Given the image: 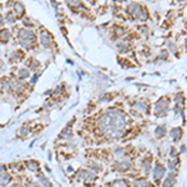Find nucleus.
<instances>
[{
	"label": "nucleus",
	"mask_w": 187,
	"mask_h": 187,
	"mask_svg": "<svg viewBox=\"0 0 187 187\" xmlns=\"http://www.w3.org/2000/svg\"><path fill=\"white\" fill-rule=\"evenodd\" d=\"M39 180H40V182H41L45 187H51V183L49 182V180H48L44 175H39Z\"/></svg>",
	"instance_id": "9"
},
{
	"label": "nucleus",
	"mask_w": 187,
	"mask_h": 187,
	"mask_svg": "<svg viewBox=\"0 0 187 187\" xmlns=\"http://www.w3.org/2000/svg\"><path fill=\"white\" fill-rule=\"evenodd\" d=\"M9 181H10V176H9L8 173H5V172H2V173H0V186H5V185H8Z\"/></svg>",
	"instance_id": "6"
},
{
	"label": "nucleus",
	"mask_w": 187,
	"mask_h": 187,
	"mask_svg": "<svg viewBox=\"0 0 187 187\" xmlns=\"http://www.w3.org/2000/svg\"><path fill=\"white\" fill-rule=\"evenodd\" d=\"M10 187H23V186H20V185H13V186H10Z\"/></svg>",
	"instance_id": "18"
},
{
	"label": "nucleus",
	"mask_w": 187,
	"mask_h": 187,
	"mask_svg": "<svg viewBox=\"0 0 187 187\" xmlns=\"http://www.w3.org/2000/svg\"><path fill=\"white\" fill-rule=\"evenodd\" d=\"M19 41L25 48L33 45V43H34V34H33V31L26 30V29L20 30V33H19Z\"/></svg>",
	"instance_id": "2"
},
{
	"label": "nucleus",
	"mask_w": 187,
	"mask_h": 187,
	"mask_svg": "<svg viewBox=\"0 0 187 187\" xmlns=\"http://www.w3.org/2000/svg\"><path fill=\"white\" fill-rule=\"evenodd\" d=\"M14 8H15V13L18 14V15H23L24 14V7H23V4H20V3H15L14 4Z\"/></svg>",
	"instance_id": "8"
},
{
	"label": "nucleus",
	"mask_w": 187,
	"mask_h": 187,
	"mask_svg": "<svg viewBox=\"0 0 187 187\" xmlns=\"http://www.w3.org/2000/svg\"><path fill=\"white\" fill-rule=\"evenodd\" d=\"M2 172H4V166L0 165V173H2Z\"/></svg>",
	"instance_id": "17"
},
{
	"label": "nucleus",
	"mask_w": 187,
	"mask_h": 187,
	"mask_svg": "<svg viewBox=\"0 0 187 187\" xmlns=\"http://www.w3.org/2000/svg\"><path fill=\"white\" fill-rule=\"evenodd\" d=\"M26 166H28V168H29L30 171H33V172H38V171H39V163H38L36 161H34V160L26 161Z\"/></svg>",
	"instance_id": "5"
},
{
	"label": "nucleus",
	"mask_w": 187,
	"mask_h": 187,
	"mask_svg": "<svg viewBox=\"0 0 187 187\" xmlns=\"http://www.w3.org/2000/svg\"><path fill=\"white\" fill-rule=\"evenodd\" d=\"M8 20H9V23H14V15L13 14H8Z\"/></svg>",
	"instance_id": "13"
},
{
	"label": "nucleus",
	"mask_w": 187,
	"mask_h": 187,
	"mask_svg": "<svg viewBox=\"0 0 187 187\" xmlns=\"http://www.w3.org/2000/svg\"><path fill=\"white\" fill-rule=\"evenodd\" d=\"M40 41H41V45H43V46L49 48L50 44H51V36H50L46 31H41V34H40Z\"/></svg>",
	"instance_id": "3"
},
{
	"label": "nucleus",
	"mask_w": 187,
	"mask_h": 187,
	"mask_svg": "<svg viewBox=\"0 0 187 187\" xmlns=\"http://www.w3.org/2000/svg\"><path fill=\"white\" fill-rule=\"evenodd\" d=\"M3 23V18H2V15H0V24Z\"/></svg>",
	"instance_id": "19"
},
{
	"label": "nucleus",
	"mask_w": 187,
	"mask_h": 187,
	"mask_svg": "<svg viewBox=\"0 0 187 187\" xmlns=\"http://www.w3.org/2000/svg\"><path fill=\"white\" fill-rule=\"evenodd\" d=\"M21 131H23V132H21V135H23V136H25V135L28 134V132H26V127H23V129H21Z\"/></svg>",
	"instance_id": "15"
},
{
	"label": "nucleus",
	"mask_w": 187,
	"mask_h": 187,
	"mask_svg": "<svg viewBox=\"0 0 187 187\" xmlns=\"http://www.w3.org/2000/svg\"><path fill=\"white\" fill-rule=\"evenodd\" d=\"M111 187H129V185L125 180H117L111 185Z\"/></svg>",
	"instance_id": "7"
},
{
	"label": "nucleus",
	"mask_w": 187,
	"mask_h": 187,
	"mask_svg": "<svg viewBox=\"0 0 187 187\" xmlns=\"http://www.w3.org/2000/svg\"><path fill=\"white\" fill-rule=\"evenodd\" d=\"M28 76H29V71H28V70L23 69V70L19 71V77H20V79H25V77H28Z\"/></svg>",
	"instance_id": "11"
},
{
	"label": "nucleus",
	"mask_w": 187,
	"mask_h": 187,
	"mask_svg": "<svg viewBox=\"0 0 187 187\" xmlns=\"http://www.w3.org/2000/svg\"><path fill=\"white\" fill-rule=\"evenodd\" d=\"M129 166H130V165H129L127 162H126V163H117V165H116V167H119V168H120L121 171H124V170H126V168H127Z\"/></svg>",
	"instance_id": "12"
},
{
	"label": "nucleus",
	"mask_w": 187,
	"mask_h": 187,
	"mask_svg": "<svg viewBox=\"0 0 187 187\" xmlns=\"http://www.w3.org/2000/svg\"><path fill=\"white\" fill-rule=\"evenodd\" d=\"M79 177L86 181H94L95 180V173L91 172V171H81L79 172Z\"/></svg>",
	"instance_id": "4"
},
{
	"label": "nucleus",
	"mask_w": 187,
	"mask_h": 187,
	"mask_svg": "<svg viewBox=\"0 0 187 187\" xmlns=\"http://www.w3.org/2000/svg\"><path fill=\"white\" fill-rule=\"evenodd\" d=\"M36 79H38V75H35V76H34V77H33V80H31V82H33V84H34V82H35V81H36Z\"/></svg>",
	"instance_id": "16"
},
{
	"label": "nucleus",
	"mask_w": 187,
	"mask_h": 187,
	"mask_svg": "<svg viewBox=\"0 0 187 187\" xmlns=\"http://www.w3.org/2000/svg\"><path fill=\"white\" fill-rule=\"evenodd\" d=\"M99 125L105 134L110 136H116L124 129V120L122 117L120 119V114L117 112H107L100 119Z\"/></svg>",
	"instance_id": "1"
},
{
	"label": "nucleus",
	"mask_w": 187,
	"mask_h": 187,
	"mask_svg": "<svg viewBox=\"0 0 187 187\" xmlns=\"http://www.w3.org/2000/svg\"><path fill=\"white\" fill-rule=\"evenodd\" d=\"M28 187H40V185H38L35 182H30V183H28Z\"/></svg>",
	"instance_id": "14"
},
{
	"label": "nucleus",
	"mask_w": 187,
	"mask_h": 187,
	"mask_svg": "<svg viewBox=\"0 0 187 187\" xmlns=\"http://www.w3.org/2000/svg\"><path fill=\"white\" fill-rule=\"evenodd\" d=\"M0 38H2L4 40V43L10 38V31L9 30H3L2 33H0Z\"/></svg>",
	"instance_id": "10"
}]
</instances>
